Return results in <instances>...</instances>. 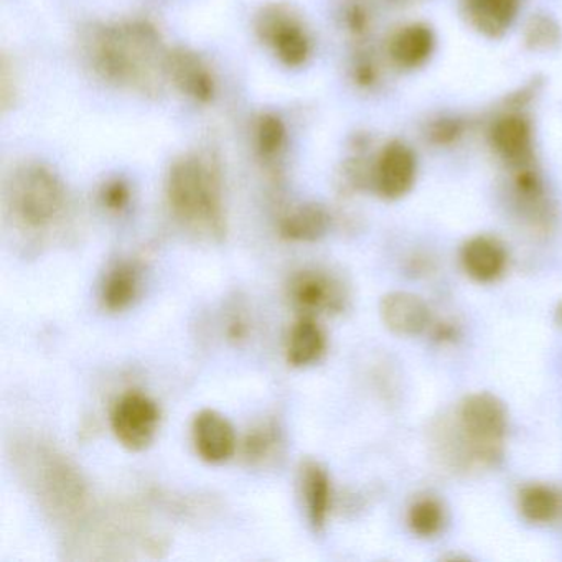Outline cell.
<instances>
[{
  "label": "cell",
  "instance_id": "obj_2",
  "mask_svg": "<svg viewBox=\"0 0 562 562\" xmlns=\"http://www.w3.org/2000/svg\"><path fill=\"white\" fill-rule=\"evenodd\" d=\"M459 426L472 452L483 460L498 457L508 429V411L492 393H473L460 404Z\"/></svg>",
  "mask_w": 562,
  "mask_h": 562
},
{
  "label": "cell",
  "instance_id": "obj_21",
  "mask_svg": "<svg viewBox=\"0 0 562 562\" xmlns=\"http://www.w3.org/2000/svg\"><path fill=\"white\" fill-rule=\"evenodd\" d=\"M106 202L111 209H120L126 202V192L123 189H114L113 192L108 193Z\"/></svg>",
  "mask_w": 562,
  "mask_h": 562
},
{
  "label": "cell",
  "instance_id": "obj_4",
  "mask_svg": "<svg viewBox=\"0 0 562 562\" xmlns=\"http://www.w3.org/2000/svg\"><path fill=\"white\" fill-rule=\"evenodd\" d=\"M292 302L307 315L315 312L338 314L347 305V291L334 276L317 269L297 272L289 282Z\"/></svg>",
  "mask_w": 562,
  "mask_h": 562
},
{
  "label": "cell",
  "instance_id": "obj_20",
  "mask_svg": "<svg viewBox=\"0 0 562 562\" xmlns=\"http://www.w3.org/2000/svg\"><path fill=\"white\" fill-rule=\"evenodd\" d=\"M526 44L532 50H549L558 45L559 29L549 18H532L526 25Z\"/></svg>",
  "mask_w": 562,
  "mask_h": 562
},
{
  "label": "cell",
  "instance_id": "obj_14",
  "mask_svg": "<svg viewBox=\"0 0 562 562\" xmlns=\"http://www.w3.org/2000/svg\"><path fill=\"white\" fill-rule=\"evenodd\" d=\"M463 4L470 24L488 37L505 34L519 9V0H465Z\"/></svg>",
  "mask_w": 562,
  "mask_h": 562
},
{
  "label": "cell",
  "instance_id": "obj_11",
  "mask_svg": "<svg viewBox=\"0 0 562 562\" xmlns=\"http://www.w3.org/2000/svg\"><path fill=\"white\" fill-rule=\"evenodd\" d=\"M299 479H301L308 521L315 531H322L327 522L331 503V486L327 470L315 460L307 459L302 462Z\"/></svg>",
  "mask_w": 562,
  "mask_h": 562
},
{
  "label": "cell",
  "instance_id": "obj_19",
  "mask_svg": "<svg viewBox=\"0 0 562 562\" xmlns=\"http://www.w3.org/2000/svg\"><path fill=\"white\" fill-rule=\"evenodd\" d=\"M279 446V436L276 427L261 426L251 430L243 443V453L249 463H262L271 459L276 447Z\"/></svg>",
  "mask_w": 562,
  "mask_h": 562
},
{
  "label": "cell",
  "instance_id": "obj_16",
  "mask_svg": "<svg viewBox=\"0 0 562 562\" xmlns=\"http://www.w3.org/2000/svg\"><path fill=\"white\" fill-rule=\"evenodd\" d=\"M330 216L322 206L305 205L285 216L281 225L282 238L289 241H317L327 235Z\"/></svg>",
  "mask_w": 562,
  "mask_h": 562
},
{
  "label": "cell",
  "instance_id": "obj_7",
  "mask_svg": "<svg viewBox=\"0 0 562 562\" xmlns=\"http://www.w3.org/2000/svg\"><path fill=\"white\" fill-rule=\"evenodd\" d=\"M384 327L400 337H416L426 330L430 312L426 302L413 292H390L380 302Z\"/></svg>",
  "mask_w": 562,
  "mask_h": 562
},
{
  "label": "cell",
  "instance_id": "obj_1",
  "mask_svg": "<svg viewBox=\"0 0 562 562\" xmlns=\"http://www.w3.org/2000/svg\"><path fill=\"white\" fill-rule=\"evenodd\" d=\"M170 203L177 216L210 238L225 236L218 183L195 166H182L173 172L169 189Z\"/></svg>",
  "mask_w": 562,
  "mask_h": 562
},
{
  "label": "cell",
  "instance_id": "obj_15",
  "mask_svg": "<svg viewBox=\"0 0 562 562\" xmlns=\"http://www.w3.org/2000/svg\"><path fill=\"white\" fill-rule=\"evenodd\" d=\"M139 289V268L134 262H120L108 272L104 279L103 291H101L104 307L111 312L124 311L136 301Z\"/></svg>",
  "mask_w": 562,
  "mask_h": 562
},
{
  "label": "cell",
  "instance_id": "obj_8",
  "mask_svg": "<svg viewBox=\"0 0 562 562\" xmlns=\"http://www.w3.org/2000/svg\"><path fill=\"white\" fill-rule=\"evenodd\" d=\"M492 146L512 169H528L532 160V131L519 114L499 117L492 127Z\"/></svg>",
  "mask_w": 562,
  "mask_h": 562
},
{
  "label": "cell",
  "instance_id": "obj_3",
  "mask_svg": "<svg viewBox=\"0 0 562 562\" xmlns=\"http://www.w3.org/2000/svg\"><path fill=\"white\" fill-rule=\"evenodd\" d=\"M159 423V406L143 393L124 394L111 413L114 436L131 452H143L154 442Z\"/></svg>",
  "mask_w": 562,
  "mask_h": 562
},
{
  "label": "cell",
  "instance_id": "obj_18",
  "mask_svg": "<svg viewBox=\"0 0 562 562\" xmlns=\"http://www.w3.org/2000/svg\"><path fill=\"white\" fill-rule=\"evenodd\" d=\"M411 531L420 538H430L442 528L443 509L440 503L434 498H424L411 506L407 515Z\"/></svg>",
  "mask_w": 562,
  "mask_h": 562
},
{
  "label": "cell",
  "instance_id": "obj_9",
  "mask_svg": "<svg viewBox=\"0 0 562 562\" xmlns=\"http://www.w3.org/2000/svg\"><path fill=\"white\" fill-rule=\"evenodd\" d=\"M61 206V193L50 177L37 176L27 180L18 200L15 209L27 225L44 226L55 218Z\"/></svg>",
  "mask_w": 562,
  "mask_h": 562
},
{
  "label": "cell",
  "instance_id": "obj_10",
  "mask_svg": "<svg viewBox=\"0 0 562 562\" xmlns=\"http://www.w3.org/2000/svg\"><path fill=\"white\" fill-rule=\"evenodd\" d=\"M460 261L470 278L479 282H493L505 272L508 255L498 239L475 236L463 245Z\"/></svg>",
  "mask_w": 562,
  "mask_h": 562
},
{
  "label": "cell",
  "instance_id": "obj_12",
  "mask_svg": "<svg viewBox=\"0 0 562 562\" xmlns=\"http://www.w3.org/2000/svg\"><path fill=\"white\" fill-rule=\"evenodd\" d=\"M436 47V37L427 25L413 24L401 29L390 44V55L401 68L420 67L429 60Z\"/></svg>",
  "mask_w": 562,
  "mask_h": 562
},
{
  "label": "cell",
  "instance_id": "obj_6",
  "mask_svg": "<svg viewBox=\"0 0 562 562\" xmlns=\"http://www.w3.org/2000/svg\"><path fill=\"white\" fill-rule=\"evenodd\" d=\"M192 439L200 459L209 463H223L236 450L235 427L218 411L203 409L192 423Z\"/></svg>",
  "mask_w": 562,
  "mask_h": 562
},
{
  "label": "cell",
  "instance_id": "obj_5",
  "mask_svg": "<svg viewBox=\"0 0 562 562\" xmlns=\"http://www.w3.org/2000/svg\"><path fill=\"white\" fill-rule=\"evenodd\" d=\"M417 162L411 147L391 143L384 147L374 169V189L383 199L397 200L406 195L416 182Z\"/></svg>",
  "mask_w": 562,
  "mask_h": 562
},
{
  "label": "cell",
  "instance_id": "obj_13",
  "mask_svg": "<svg viewBox=\"0 0 562 562\" xmlns=\"http://www.w3.org/2000/svg\"><path fill=\"white\" fill-rule=\"evenodd\" d=\"M327 350V338L312 315L295 322L289 335L288 361L294 368L317 363Z\"/></svg>",
  "mask_w": 562,
  "mask_h": 562
},
{
  "label": "cell",
  "instance_id": "obj_17",
  "mask_svg": "<svg viewBox=\"0 0 562 562\" xmlns=\"http://www.w3.org/2000/svg\"><path fill=\"white\" fill-rule=\"evenodd\" d=\"M519 512L528 521L544 525L559 513V496L544 485L526 486L519 495Z\"/></svg>",
  "mask_w": 562,
  "mask_h": 562
}]
</instances>
